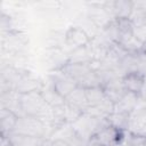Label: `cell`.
I'll return each instance as SVG.
<instances>
[{
	"instance_id": "6da1fadb",
	"label": "cell",
	"mask_w": 146,
	"mask_h": 146,
	"mask_svg": "<svg viewBox=\"0 0 146 146\" xmlns=\"http://www.w3.org/2000/svg\"><path fill=\"white\" fill-rule=\"evenodd\" d=\"M21 107L23 115L36 117L47 123H51L54 119L52 107L44 100L40 91L30 92V94H19Z\"/></svg>"
},
{
	"instance_id": "7a4b0ae2",
	"label": "cell",
	"mask_w": 146,
	"mask_h": 146,
	"mask_svg": "<svg viewBox=\"0 0 146 146\" xmlns=\"http://www.w3.org/2000/svg\"><path fill=\"white\" fill-rule=\"evenodd\" d=\"M60 71L70 76L80 88L87 89L102 86L100 76L91 63H66Z\"/></svg>"
},
{
	"instance_id": "3957f363",
	"label": "cell",
	"mask_w": 146,
	"mask_h": 146,
	"mask_svg": "<svg viewBox=\"0 0 146 146\" xmlns=\"http://www.w3.org/2000/svg\"><path fill=\"white\" fill-rule=\"evenodd\" d=\"M52 127L49 123L36 117L23 115L18 117L17 124L13 132L49 139V137H51L52 135Z\"/></svg>"
},
{
	"instance_id": "277c9868",
	"label": "cell",
	"mask_w": 146,
	"mask_h": 146,
	"mask_svg": "<svg viewBox=\"0 0 146 146\" xmlns=\"http://www.w3.org/2000/svg\"><path fill=\"white\" fill-rule=\"evenodd\" d=\"M108 122L107 120H102L95 117L88 113H82L73 123H71L74 132L86 143H89L90 138Z\"/></svg>"
},
{
	"instance_id": "5b68a950",
	"label": "cell",
	"mask_w": 146,
	"mask_h": 146,
	"mask_svg": "<svg viewBox=\"0 0 146 146\" xmlns=\"http://www.w3.org/2000/svg\"><path fill=\"white\" fill-rule=\"evenodd\" d=\"M125 133L111 124H106L100 128L89 140L88 144L97 146H119L125 138Z\"/></svg>"
},
{
	"instance_id": "8992f818",
	"label": "cell",
	"mask_w": 146,
	"mask_h": 146,
	"mask_svg": "<svg viewBox=\"0 0 146 146\" xmlns=\"http://www.w3.org/2000/svg\"><path fill=\"white\" fill-rule=\"evenodd\" d=\"M127 132L138 138H146V106L137 104L130 112Z\"/></svg>"
},
{
	"instance_id": "52a82bcc",
	"label": "cell",
	"mask_w": 146,
	"mask_h": 146,
	"mask_svg": "<svg viewBox=\"0 0 146 146\" xmlns=\"http://www.w3.org/2000/svg\"><path fill=\"white\" fill-rule=\"evenodd\" d=\"M49 83L63 98H66L78 87L76 83L60 70H56L49 75Z\"/></svg>"
},
{
	"instance_id": "ba28073f",
	"label": "cell",
	"mask_w": 146,
	"mask_h": 146,
	"mask_svg": "<svg viewBox=\"0 0 146 146\" xmlns=\"http://www.w3.org/2000/svg\"><path fill=\"white\" fill-rule=\"evenodd\" d=\"M64 42L67 47L75 50L78 48L88 46L91 42V40L89 34L83 29H81L80 26H72L65 32Z\"/></svg>"
},
{
	"instance_id": "9c48e42d",
	"label": "cell",
	"mask_w": 146,
	"mask_h": 146,
	"mask_svg": "<svg viewBox=\"0 0 146 146\" xmlns=\"http://www.w3.org/2000/svg\"><path fill=\"white\" fill-rule=\"evenodd\" d=\"M121 81L127 92L139 95L144 89V74L139 71H132L125 73L122 76Z\"/></svg>"
},
{
	"instance_id": "30bf717a",
	"label": "cell",
	"mask_w": 146,
	"mask_h": 146,
	"mask_svg": "<svg viewBox=\"0 0 146 146\" xmlns=\"http://www.w3.org/2000/svg\"><path fill=\"white\" fill-rule=\"evenodd\" d=\"M42 87H43V83L39 79L30 75L29 73H24L22 78L18 80V82L16 83L15 91H17L21 95H24V94L40 91Z\"/></svg>"
},
{
	"instance_id": "8fae6325",
	"label": "cell",
	"mask_w": 146,
	"mask_h": 146,
	"mask_svg": "<svg viewBox=\"0 0 146 146\" xmlns=\"http://www.w3.org/2000/svg\"><path fill=\"white\" fill-rule=\"evenodd\" d=\"M18 115L9 110L1 108L0 110V133L1 138H6L8 135H10L18 121Z\"/></svg>"
},
{
	"instance_id": "7c38bea8",
	"label": "cell",
	"mask_w": 146,
	"mask_h": 146,
	"mask_svg": "<svg viewBox=\"0 0 146 146\" xmlns=\"http://www.w3.org/2000/svg\"><path fill=\"white\" fill-rule=\"evenodd\" d=\"M114 106H115V104L110 98L106 97L99 104L88 107L84 113H88V114H90L95 117L102 119V120H107V117L114 112Z\"/></svg>"
},
{
	"instance_id": "4fadbf2b",
	"label": "cell",
	"mask_w": 146,
	"mask_h": 146,
	"mask_svg": "<svg viewBox=\"0 0 146 146\" xmlns=\"http://www.w3.org/2000/svg\"><path fill=\"white\" fill-rule=\"evenodd\" d=\"M65 103L71 105L72 107L79 110L80 112L84 113L86 110L88 108V102H87V97H86V92L83 88L76 87L66 98H65Z\"/></svg>"
},
{
	"instance_id": "5bb4252c",
	"label": "cell",
	"mask_w": 146,
	"mask_h": 146,
	"mask_svg": "<svg viewBox=\"0 0 146 146\" xmlns=\"http://www.w3.org/2000/svg\"><path fill=\"white\" fill-rule=\"evenodd\" d=\"M42 97L44 98V100L52 107V108H56V107H59L62 106L64 103H65V98H63L54 88L49 83L48 86H44L42 87V89L40 90Z\"/></svg>"
},
{
	"instance_id": "9a60e30c",
	"label": "cell",
	"mask_w": 146,
	"mask_h": 146,
	"mask_svg": "<svg viewBox=\"0 0 146 146\" xmlns=\"http://www.w3.org/2000/svg\"><path fill=\"white\" fill-rule=\"evenodd\" d=\"M137 104H138V95H135L131 92H125L122 96V98L117 103H115L114 111L130 113L132 110H135Z\"/></svg>"
},
{
	"instance_id": "2e32d148",
	"label": "cell",
	"mask_w": 146,
	"mask_h": 146,
	"mask_svg": "<svg viewBox=\"0 0 146 146\" xmlns=\"http://www.w3.org/2000/svg\"><path fill=\"white\" fill-rule=\"evenodd\" d=\"M129 114L130 113H123V112H116V111H114L107 117V122L112 127L127 132L128 122H129Z\"/></svg>"
},
{
	"instance_id": "e0dca14e",
	"label": "cell",
	"mask_w": 146,
	"mask_h": 146,
	"mask_svg": "<svg viewBox=\"0 0 146 146\" xmlns=\"http://www.w3.org/2000/svg\"><path fill=\"white\" fill-rule=\"evenodd\" d=\"M84 92H86V97H87V102H88V107L95 106L106 98L105 90L102 86L87 88V89H84Z\"/></svg>"
},
{
	"instance_id": "ac0fdd59",
	"label": "cell",
	"mask_w": 146,
	"mask_h": 146,
	"mask_svg": "<svg viewBox=\"0 0 146 146\" xmlns=\"http://www.w3.org/2000/svg\"><path fill=\"white\" fill-rule=\"evenodd\" d=\"M48 146H71V145H68L66 141H64L62 139H51L50 143L48 144Z\"/></svg>"
},
{
	"instance_id": "d6986e66",
	"label": "cell",
	"mask_w": 146,
	"mask_h": 146,
	"mask_svg": "<svg viewBox=\"0 0 146 146\" xmlns=\"http://www.w3.org/2000/svg\"><path fill=\"white\" fill-rule=\"evenodd\" d=\"M1 146H10L6 138H1Z\"/></svg>"
},
{
	"instance_id": "ffe728a7",
	"label": "cell",
	"mask_w": 146,
	"mask_h": 146,
	"mask_svg": "<svg viewBox=\"0 0 146 146\" xmlns=\"http://www.w3.org/2000/svg\"><path fill=\"white\" fill-rule=\"evenodd\" d=\"M141 52H143L144 55H146V41L143 43V49H141Z\"/></svg>"
},
{
	"instance_id": "44dd1931",
	"label": "cell",
	"mask_w": 146,
	"mask_h": 146,
	"mask_svg": "<svg viewBox=\"0 0 146 146\" xmlns=\"http://www.w3.org/2000/svg\"><path fill=\"white\" fill-rule=\"evenodd\" d=\"M144 89H146V73H144Z\"/></svg>"
},
{
	"instance_id": "7402d4cb",
	"label": "cell",
	"mask_w": 146,
	"mask_h": 146,
	"mask_svg": "<svg viewBox=\"0 0 146 146\" xmlns=\"http://www.w3.org/2000/svg\"><path fill=\"white\" fill-rule=\"evenodd\" d=\"M88 146H97V145H91V144H88Z\"/></svg>"
}]
</instances>
